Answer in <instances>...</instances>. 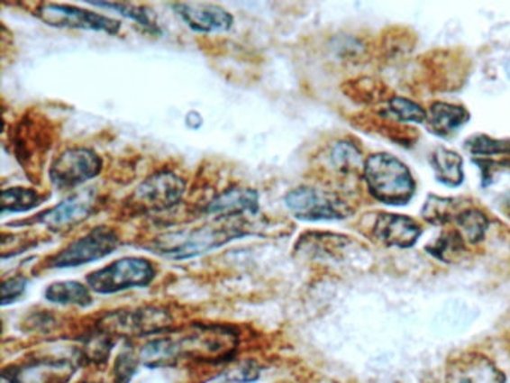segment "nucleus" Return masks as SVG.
Listing matches in <instances>:
<instances>
[{"label": "nucleus", "mask_w": 510, "mask_h": 383, "mask_svg": "<svg viewBox=\"0 0 510 383\" xmlns=\"http://www.w3.org/2000/svg\"><path fill=\"white\" fill-rule=\"evenodd\" d=\"M364 176L369 194L382 203L403 205L414 196V181L409 168L391 154L369 156L364 163Z\"/></svg>", "instance_id": "nucleus-3"}, {"label": "nucleus", "mask_w": 510, "mask_h": 383, "mask_svg": "<svg viewBox=\"0 0 510 383\" xmlns=\"http://www.w3.org/2000/svg\"><path fill=\"white\" fill-rule=\"evenodd\" d=\"M432 163L440 183L451 187L461 185L464 174H462V159L460 154L439 147L433 153Z\"/></svg>", "instance_id": "nucleus-17"}, {"label": "nucleus", "mask_w": 510, "mask_h": 383, "mask_svg": "<svg viewBox=\"0 0 510 383\" xmlns=\"http://www.w3.org/2000/svg\"><path fill=\"white\" fill-rule=\"evenodd\" d=\"M427 251H430L432 255L439 258V260L451 262V260L461 255V251H464L462 235L461 233H455V231H448V233H444L436 242L430 244V246L427 247Z\"/></svg>", "instance_id": "nucleus-24"}, {"label": "nucleus", "mask_w": 510, "mask_h": 383, "mask_svg": "<svg viewBox=\"0 0 510 383\" xmlns=\"http://www.w3.org/2000/svg\"><path fill=\"white\" fill-rule=\"evenodd\" d=\"M506 204H507V212L510 213V195H509V196H507V203Z\"/></svg>", "instance_id": "nucleus-30"}, {"label": "nucleus", "mask_w": 510, "mask_h": 383, "mask_svg": "<svg viewBox=\"0 0 510 383\" xmlns=\"http://www.w3.org/2000/svg\"><path fill=\"white\" fill-rule=\"evenodd\" d=\"M156 276V269L149 260L128 256L88 274L87 285L102 296L128 291L132 287H149Z\"/></svg>", "instance_id": "nucleus-4"}, {"label": "nucleus", "mask_w": 510, "mask_h": 383, "mask_svg": "<svg viewBox=\"0 0 510 383\" xmlns=\"http://www.w3.org/2000/svg\"><path fill=\"white\" fill-rule=\"evenodd\" d=\"M361 160V153L351 142H337L331 151V162L342 172L355 171Z\"/></svg>", "instance_id": "nucleus-25"}, {"label": "nucleus", "mask_w": 510, "mask_h": 383, "mask_svg": "<svg viewBox=\"0 0 510 383\" xmlns=\"http://www.w3.org/2000/svg\"><path fill=\"white\" fill-rule=\"evenodd\" d=\"M95 6L97 8L113 9L115 13H119L120 15H123L124 18H129V20H133V22L140 24L142 29H146L150 33H154L158 35L160 33V29H159L158 23L154 22L151 15H150L149 11H147L144 6H140V5L132 4H104V2H96Z\"/></svg>", "instance_id": "nucleus-20"}, {"label": "nucleus", "mask_w": 510, "mask_h": 383, "mask_svg": "<svg viewBox=\"0 0 510 383\" xmlns=\"http://www.w3.org/2000/svg\"><path fill=\"white\" fill-rule=\"evenodd\" d=\"M95 205H96V194L92 189L81 190L63 199L62 203H59L53 208L41 213L35 222L47 226L51 231L67 230L87 219Z\"/></svg>", "instance_id": "nucleus-11"}, {"label": "nucleus", "mask_w": 510, "mask_h": 383, "mask_svg": "<svg viewBox=\"0 0 510 383\" xmlns=\"http://www.w3.org/2000/svg\"><path fill=\"white\" fill-rule=\"evenodd\" d=\"M238 335L232 328L222 325H195L180 335L156 339L142 348L140 358L150 369L174 366L181 360L222 361L232 357Z\"/></svg>", "instance_id": "nucleus-1"}, {"label": "nucleus", "mask_w": 510, "mask_h": 383, "mask_svg": "<svg viewBox=\"0 0 510 383\" xmlns=\"http://www.w3.org/2000/svg\"><path fill=\"white\" fill-rule=\"evenodd\" d=\"M287 210L301 221H339L351 214V207L339 196L301 186L285 196Z\"/></svg>", "instance_id": "nucleus-6"}, {"label": "nucleus", "mask_w": 510, "mask_h": 383, "mask_svg": "<svg viewBox=\"0 0 510 383\" xmlns=\"http://www.w3.org/2000/svg\"><path fill=\"white\" fill-rule=\"evenodd\" d=\"M446 383H506V376L484 355L466 353L449 362Z\"/></svg>", "instance_id": "nucleus-12"}, {"label": "nucleus", "mask_w": 510, "mask_h": 383, "mask_svg": "<svg viewBox=\"0 0 510 383\" xmlns=\"http://www.w3.org/2000/svg\"><path fill=\"white\" fill-rule=\"evenodd\" d=\"M177 15L198 33H222L232 29L233 17L226 9L213 4H174Z\"/></svg>", "instance_id": "nucleus-13"}, {"label": "nucleus", "mask_w": 510, "mask_h": 383, "mask_svg": "<svg viewBox=\"0 0 510 383\" xmlns=\"http://www.w3.org/2000/svg\"><path fill=\"white\" fill-rule=\"evenodd\" d=\"M185 194L183 178L171 171H159L138 186L132 203L144 212H165L178 205Z\"/></svg>", "instance_id": "nucleus-10"}, {"label": "nucleus", "mask_w": 510, "mask_h": 383, "mask_svg": "<svg viewBox=\"0 0 510 383\" xmlns=\"http://www.w3.org/2000/svg\"><path fill=\"white\" fill-rule=\"evenodd\" d=\"M467 149L473 154L480 156H494V154H510L509 141H497L493 138L478 135L467 141Z\"/></svg>", "instance_id": "nucleus-27"}, {"label": "nucleus", "mask_w": 510, "mask_h": 383, "mask_svg": "<svg viewBox=\"0 0 510 383\" xmlns=\"http://www.w3.org/2000/svg\"><path fill=\"white\" fill-rule=\"evenodd\" d=\"M84 383H92V382H84Z\"/></svg>", "instance_id": "nucleus-32"}, {"label": "nucleus", "mask_w": 510, "mask_h": 383, "mask_svg": "<svg viewBox=\"0 0 510 383\" xmlns=\"http://www.w3.org/2000/svg\"><path fill=\"white\" fill-rule=\"evenodd\" d=\"M101 171L102 159L99 154L90 149L75 147L62 151L54 159L50 167V180L59 189H68L92 180Z\"/></svg>", "instance_id": "nucleus-9"}, {"label": "nucleus", "mask_w": 510, "mask_h": 383, "mask_svg": "<svg viewBox=\"0 0 510 383\" xmlns=\"http://www.w3.org/2000/svg\"><path fill=\"white\" fill-rule=\"evenodd\" d=\"M460 201L452 198H439V196H430L425 207H423V214L430 223L434 225H442L451 221L455 216V210L460 205Z\"/></svg>", "instance_id": "nucleus-23"}, {"label": "nucleus", "mask_w": 510, "mask_h": 383, "mask_svg": "<svg viewBox=\"0 0 510 383\" xmlns=\"http://www.w3.org/2000/svg\"><path fill=\"white\" fill-rule=\"evenodd\" d=\"M241 225L201 226L195 230L165 233L154 240L149 249L168 260H190L207 251L223 246L235 238L244 237Z\"/></svg>", "instance_id": "nucleus-2"}, {"label": "nucleus", "mask_w": 510, "mask_h": 383, "mask_svg": "<svg viewBox=\"0 0 510 383\" xmlns=\"http://www.w3.org/2000/svg\"><path fill=\"white\" fill-rule=\"evenodd\" d=\"M503 163H505V165H507V167L510 168V159H509V160H506V162H503Z\"/></svg>", "instance_id": "nucleus-31"}, {"label": "nucleus", "mask_w": 510, "mask_h": 383, "mask_svg": "<svg viewBox=\"0 0 510 383\" xmlns=\"http://www.w3.org/2000/svg\"><path fill=\"white\" fill-rule=\"evenodd\" d=\"M469 117L470 115L462 106L436 102L430 108L427 122L433 133L440 137H449L451 133L457 132L462 124L467 123Z\"/></svg>", "instance_id": "nucleus-16"}, {"label": "nucleus", "mask_w": 510, "mask_h": 383, "mask_svg": "<svg viewBox=\"0 0 510 383\" xmlns=\"http://www.w3.org/2000/svg\"><path fill=\"white\" fill-rule=\"evenodd\" d=\"M382 114L387 117H394L398 122H416L423 123L427 120V113L414 102L405 99V97L394 96L387 102V110Z\"/></svg>", "instance_id": "nucleus-22"}, {"label": "nucleus", "mask_w": 510, "mask_h": 383, "mask_svg": "<svg viewBox=\"0 0 510 383\" xmlns=\"http://www.w3.org/2000/svg\"><path fill=\"white\" fill-rule=\"evenodd\" d=\"M457 223L461 231L462 238L469 242H479L484 238L488 221L484 213L476 208H467L457 216Z\"/></svg>", "instance_id": "nucleus-21"}, {"label": "nucleus", "mask_w": 510, "mask_h": 383, "mask_svg": "<svg viewBox=\"0 0 510 383\" xmlns=\"http://www.w3.org/2000/svg\"><path fill=\"white\" fill-rule=\"evenodd\" d=\"M421 233V226L414 219L400 214H380L374 226L376 237L387 246H414Z\"/></svg>", "instance_id": "nucleus-15"}, {"label": "nucleus", "mask_w": 510, "mask_h": 383, "mask_svg": "<svg viewBox=\"0 0 510 383\" xmlns=\"http://www.w3.org/2000/svg\"><path fill=\"white\" fill-rule=\"evenodd\" d=\"M260 212V195L255 189L249 187H231L217 195L208 204L207 213L216 219H231V217L256 214Z\"/></svg>", "instance_id": "nucleus-14"}, {"label": "nucleus", "mask_w": 510, "mask_h": 383, "mask_svg": "<svg viewBox=\"0 0 510 383\" xmlns=\"http://www.w3.org/2000/svg\"><path fill=\"white\" fill-rule=\"evenodd\" d=\"M27 283L29 280L23 276L5 280L2 285V305H11L18 298H22L23 294L26 292Z\"/></svg>", "instance_id": "nucleus-29"}, {"label": "nucleus", "mask_w": 510, "mask_h": 383, "mask_svg": "<svg viewBox=\"0 0 510 383\" xmlns=\"http://www.w3.org/2000/svg\"><path fill=\"white\" fill-rule=\"evenodd\" d=\"M138 358L131 351L120 353L114 366L115 383H129L137 373Z\"/></svg>", "instance_id": "nucleus-28"}, {"label": "nucleus", "mask_w": 510, "mask_h": 383, "mask_svg": "<svg viewBox=\"0 0 510 383\" xmlns=\"http://www.w3.org/2000/svg\"><path fill=\"white\" fill-rule=\"evenodd\" d=\"M119 235L106 226H97L65 247L60 253L50 260L51 269H71L95 262L111 255L119 246Z\"/></svg>", "instance_id": "nucleus-8"}, {"label": "nucleus", "mask_w": 510, "mask_h": 383, "mask_svg": "<svg viewBox=\"0 0 510 383\" xmlns=\"http://www.w3.org/2000/svg\"><path fill=\"white\" fill-rule=\"evenodd\" d=\"M35 15L45 24L60 29L104 32L108 35H117L122 29L117 20L71 5L41 4L36 6Z\"/></svg>", "instance_id": "nucleus-7"}, {"label": "nucleus", "mask_w": 510, "mask_h": 383, "mask_svg": "<svg viewBox=\"0 0 510 383\" xmlns=\"http://www.w3.org/2000/svg\"><path fill=\"white\" fill-rule=\"evenodd\" d=\"M45 298L54 305H71L79 307L92 305V296L88 287H84L83 283L72 282V280L50 285L45 291Z\"/></svg>", "instance_id": "nucleus-18"}, {"label": "nucleus", "mask_w": 510, "mask_h": 383, "mask_svg": "<svg viewBox=\"0 0 510 383\" xmlns=\"http://www.w3.org/2000/svg\"><path fill=\"white\" fill-rule=\"evenodd\" d=\"M172 325V317L167 310L159 307H144L129 312L108 313L97 324V330L111 337H142L159 334Z\"/></svg>", "instance_id": "nucleus-5"}, {"label": "nucleus", "mask_w": 510, "mask_h": 383, "mask_svg": "<svg viewBox=\"0 0 510 383\" xmlns=\"http://www.w3.org/2000/svg\"><path fill=\"white\" fill-rule=\"evenodd\" d=\"M113 340L111 335L105 334L104 331L97 330L96 334L88 337L84 346V355L88 358V361L105 362L110 357Z\"/></svg>", "instance_id": "nucleus-26"}, {"label": "nucleus", "mask_w": 510, "mask_h": 383, "mask_svg": "<svg viewBox=\"0 0 510 383\" xmlns=\"http://www.w3.org/2000/svg\"><path fill=\"white\" fill-rule=\"evenodd\" d=\"M44 198L38 192L24 187H11L2 194V212L23 213L38 207Z\"/></svg>", "instance_id": "nucleus-19"}]
</instances>
